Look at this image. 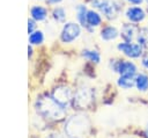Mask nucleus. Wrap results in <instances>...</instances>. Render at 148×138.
<instances>
[{"label": "nucleus", "instance_id": "nucleus-1", "mask_svg": "<svg viewBox=\"0 0 148 138\" xmlns=\"http://www.w3.org/2000/svg\"><path fill=\"white\" fill-rule=\"evenodd\" d=\"M36 110L44 118L49 119H61L65 117L66 109L61 107L52 96H40L36 101Z\"/></svg>", "mask_w": 148, "mask_h": 138}, {"label": "nucleus", "instance_id": "nucleus-2", "mask_svg": "<svg viewBox=\"0 0 148 138\" xmlns=\"http://www.w3.org/2000/svg\"><path fill=\"white\" fill-rule=\"evenodd\" d=\"M89 129V121L84 115H75L67 119L65 124V132L69 137L79 138L80 136L87 133Z\"/></svg>", "mask_w": 148, "mask_h": 138}, {"label": "nucleus", "instance_id": "nucleus-3", "mask_svg": "<svg viewBox=\"0 0 148 138\" xmlns=\"http://www.w3.org/2000/svg\"><path fill=\"white\" fill-rule=\"evenodd\" d=\"M61 107H64L65 109L69 106L71 101L73 100L72 97V92L68 87H65V86H59L57 88H54V90L52 92V95H51Z\"/></svg>", "mask_w": 148, "mask_h": 138}, {"label": "nucleus", "instance_id": "nucleus-4", "mask_svg": "<svg viewBox=\"0 0 148 138\" xmlns=\"http://www.w3.org/2000/svg\"><path fill=\"white\" fill-rule=\"evenodd\" d=\"M94 100L92 96V92L89 88H79L76 90V93L74 94L73 101H74V106L79 107V108H86L88 107Z\"/></svg>", "mask_w": 148, "mask_h": 138}, {"label": "nucleus", "instance_id": "nucleus-5", "mask_svg": "<svg viewBox=\"0 0 148 138\" xmlns=\"http://www.w3.org/2000/svg\"><path fill=\"white\" fill-rule=\"evenodd\" d=\"M81 30H80V27L76 24V23H66L62 28V31H61V41L64 43H71L73 42L74 39H76L80 35Z\"/></svg>", "mask_w": 148, "mask_h": 138}, {"label": "nucleus", "instance_id": "nucleus-6", "mask_svg": "<svg viewBox=\"0 0 148 138\" xmlns=\"http://www.w3.org/2000/svg\"><path fill=\"white\" fill-rule=\"evenodd\" d=\"M118 49L126 56L131 57V58H138L141 56L142 53V48L140 44H133L130 42L126 43H120L118 45Z\"/></svg>", "mask_w": 148, "mask_h": 138}, {"label": "nucleus", "instance_id": "nucleus-7", "mask_svg": "<svg viewBox=\"0 0 148 138\" xmlns=\"http://www.w3.org/2000/svg\"><path fill=\"white\" fill-rule=\"evenodd\" d=\"M116 72H118L120 75H127V77H133L136 72V67L133 63L131 61H119L117 66L114 67Z\"/></svg>", "mask_w": 148, "mask_h": 138}, {"label": "nucleus", "instance_id": "nucleus-8", "mask_svg": "<svg viewBox=\"0 0 148 138\" xmlns=\"http://www.w3.org/2000/svg\"><path fill=\"white\" fill-rule=\"evenodd\" d=\"M101 12L109 19H112L116 16L117 12H118V7L114 6V3L112 1H103V2H99L98 6H97Z\"/></svg>", "mask_w": 148, "mask_h": 138}, {"label": "nucleus", "instance_id": "nucleus-9", "mask_svg": "<svg viewBox=\"0 0 148 138\" xmlns=\"http://www.w3.org/2000/svg\"><path fill=\"white\" fill-rule=\"evenodd\" d=\"M126 16L132 22H140L145 19V12L139 7H131L127 9Z\"/></svg>", "mask_w": 148, "mask_h": 138}, {"label": "nucleus", "instance_id": "nucleus-10", "mask_svg": "<svg viewBox=\"0 0 148 138\" xmlns=\"http://www.w3.org/2000/svg\"><path fill=\"white\" fill-rule=\"evenodd\" d=\"M30 13H31V16H32V19L35 21H43L46 17V15H47L46 9L43 8V7H40V6L32 7L31 10H30Z\"/></svg>", "mask_w": 148, "mask_h": 138}, {"label": "nucleus", "instance_id": "nucleus-11", "mask_svg": "<svg viewBox=\"0 0 148 138\" xmlns=\"http://www.w3.org/2000/svg\"><path fill=\"white\" fill-rule=\"evenodd\" d=\"M118 36V31L114 27H105L102 31H101V37L105 41H111L114 39Z\"/></svg>", "mask_w": 148, "mask_h": 138}, {"label": "nucleus", "instance_id": "nucleus-12", "mask_svg": "<svg viewBox=\"0 0 148 138\" xmlns=\"http://www.w3.org/2000/svg\"><path fill=\"white\" fill-rule=\"evenodd\" d=\"M135 85V80L133 77H127V75H120L118 79V86L124 88V89H130Z\"/></svg>", "mask_w": 148, "mask_h": 138}, {"label": "nucleus", "instance_id": "nucleus-13", "mask_svg": "<svg viewBox=\"0 0 148 138\" xmlns=\"http://www.w3.org/2000/svg\"><path fill=\"white\" fill-rule=\"evenodd\" d=\"M134 34H135V28L132 26V24H125L121 29V36L125 38V41L127 42H131L134 37Z\"/></svg>", "mask_w": 148, "mask_h": 138}, {"label": "nucleus", "instance_id": "nucleus-14", "mask_svg": "<svg viewBox=\"0 0 148 138\" xmlns=\"http://www.w3.org/2000/svg\"><path fill=\"white\" fill-rule=\"evenodd\" d=\"M87 23H88V26L96 27L101 23V16L96 12L89 10V12H87Z\"/></svg>", "mask_w": 148, "mask_h": 138}, {"label": "nucleus", "instance_id": "nucleus-15", "mask_svg": "<svg viewBox=\"0 0 148 138\" xmlns=\"http://www.w3.org/2000/svg\"><path fill=\"white\" fill-rule=\"evenodd\" d=\"M135 86L139 90L148 89V77L145 75V74H139L135 78Z\"/></svg>", "mask_w": 148, "mask_h": 138}, {"label": "nucleus", "instance_id": "nucleus-16", "mask_svg": "<svg viewBox=\"0 0 148 138\" xmlns=\"http://www.w3.org/2000/svg\"><path fill=\"white\" fill-rule=\"evenodd\" d=\"M43 41H44V35L39 30H36V31L31 32L30 36H29V42L32 45H38V44L43 43Z\"/></svg>", "mask_w": 148, "mask_h": 138}, {"label": "nucleus", "instance_id": "nucleus-17", "mask_svg": "<svg viewBox=\"0 0 148 138\" xmlns=\"http://www.w3.org/2000/svg\"><path fill=\"white\" fill-rule=\"evenodd\" d=\"M82 56H83L86 59H88V60H90V61H94V63H98V61L101 60L99 53H98L97 51H94V50H84V51L82 52Z\"/></svg>", "mask_w": 148, "mask_h": 138}, {"label": "nucleus", "instance_id": "nucleus-18", "mask_svg": "<svg viewBox=\"0 0 148 138\" xmlns=\"http://www.w3.org/2000/svg\"><path fill=\"white\" fill-rule=\"evenodd\" d=\"M77 19L82 26H88L87 23V9L84 6H79L77 8Z\"/></svg>", "mask_w": 148, "mask_h": 138}, {"label": "nucleus", "instance_id": "nucleus-19", "mask_svg": "<svg viewBox=\"0 0 148 138\" xmlns=\"http://www.w3.org/2000/svg\"><path fill=\"white\" fill-rule=\"evenodd\" d=\"M138 42H139L140 45H146L147 44V42H148V32H147V30H145V29L140 30L139 36H138Z\"/></svg>", "mask_w": 148, "mask_h": 138}, {"label": "nucleus", "instance_id": "nucleus-20", "mask_svg": "<svg viewBox=\"0 0 148 138\" xmlns=\"http://www.w3.org/2000/svg\"><path fill=\"white\" fill-rule=\"evenodd\" d=\"M53 17L57 21H64L65 20V10L62 8H56L53 10Z\"/></svg>", "mask_w": 148, "mask_h": 138}, {"label": "nucleus", "instance_id": "nucleus-21", "mask_svg": "<svg viewBox=\"0 0 148 138\" xmlns=\"http://www.w3.org/2000/svg\"><path fill=\"white\" fill-rule=\"evenodd\" d=\"M35 28H36V24H35V20H28V32H29V34L34 32Z\"/></svg>", "mask_w": 148, "mask_h": 138}, {"label": "nucleus", "instance_id": "nucleus-22", "mask_svg": "<svg viewBox=\"0 0 148 138\" xmlns=\"http://www.w3.org/2000/svg\"><path fill=\"white\" fill-rule=\"evenodd\" d=\"M142 65H143L146 68H148V56H146V57L142 59Z\"/></svg>", "mask_w": 148, "mask_h": 138}, {"label": "nucleus", "instance_id": "nucleus-23", "mask_svg": "<svg viewBox=\"0 0 148 138\" xmlns=\"http://www.w3.org/2000/svg\"><path fill=\"white\" fill-rule=\"evenodd\" d=\"M128 1L132 3H141L142 2V0H128Z\"/></svg>", "mask_w": 148, "mask_h": 138}, {"label": "nucleus", "instance_id": "nucleus-24", "mask_svg": "<svg viewBox=\"0 0 148 138\" xmlns=\"http://www.w3.org/2000/svg\"><path fill=\"white\" fill-rule=\"evenodd\" d=\"M28 52H29V53H28V56L30 57V56H31V53H32V49H31V46H29V48H28Z\"/></svg>", "mask_w": 148, "mask_h": 138}, {"label": "nucleus", "instance_id": "nucleus-25", "mask_svg": "<svg viewBox=\"0 0 148 138\" xmlns=\"http://www.w3.org/2000/svg\"><path fill=\"white\" fill-rule=\"evenodd\" d=\"M50 3H57V2H59V1H61V0H47Z\"/></svg>", "mask_w": 148, "mask_h": 138}, {"label": "nucleus", "instance_id": "nucleus-26", "mask_svg": "<svg viewBox=\"0 0 148 138\" xmlns=\"http://www.w3.org/2000/svg\"><path fill=\"white\" fill-rule=\"evenodd\" d=\"M146 136H147V138H148V125H147V128H146Z\"/></svg>", "mask_w": 148, "mask_h": 138}, {"label": "nucleus", "instance_id": "nucleus-27", "mask_svg": "<svg viewBox=\"0 0 148 138\" xmlns=\"http://www.w3.org/2000/svg\"><path fill=\"white\" fill-rule=\"evenodd\" d=\"M146 1H147V3H148V0H146Z\"/></svg>", "mask_w": 148, "mask_h": 138}]
</instances>
